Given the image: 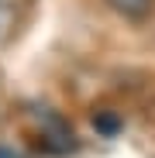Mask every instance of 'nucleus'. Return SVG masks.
<instances>
[{
    "label": "nucleus",
    "mask_w": 155,
    "mask_h": 158,
    "mask_svg": "<svg viewBox=\"0 0 155 158\" xmlns=\"http://www.w3.org/2000/svg\"><path fill=\"white\" fill-rule=\"evenodd\" d=\"M107 4H110L121 17H127V21H141V17L152 14L155 0H107Z\"/></svg>",
    "instance_id": "1"
}]
</instances>
